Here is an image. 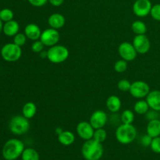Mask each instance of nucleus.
Wrapping results in <instances>:
<instances>
[{
    "instance_id": "32",
    "label": "nucleus",
    "mask_w": 160,
    "mask_h": 160,
    "mask_svg": "<svg viewBox=\"0 0 160 160\" xmlns=\"http://www.w3.org/2000/svg\"><path fill=\"white\" fill-rule=\"evenodd\" d=\"M44 48H45V45L44 44L41 42V40H36L34 41L31 45V50H32L33 52L34 53H40L42 52L44 50Z\"/></svg>"
},
{
    "instance_id": "19",
    "label": "nucleus",
    "mask_w": 160,
    "mask_h": 160,
    "mask_svg": "<svg viewBox=\"0 0 160 160\" xmlns=\"http://www.w3.org/2000/svg\"><path fill=\"white\" fill-rule=\"evenodd\" d=\"M146 134H148L150 137L156 138L160 136V120H150L148 122L146 126Z\"/></svg>"
},
{
    "instance_id": "11",
    "label": "nucleus",
    "mask_w": 160,
    "mask_h": 160,
    "mask_svg": "<svg viewBox=\"0 0 160 160\" xmlns=\"http://www.w3.org/2000/svg\"><path fill=\"white\" fill-rule=\"evenodd\" d=\"M152 4L150 0H136L133 4V12L138 17H145L151 12Z\"/></svg>"
},
{
    "instance_id": "36",
    "label": "nucleus",
    "mask_w": 160,
    "mask_h": 160,
    "mask_svg": "<svg viewBox=\"0 0 160 160\" xmlns=\"http://www.w3.org/2000/svg\"><path fill=\"white\" fill-rule=\"evenodd\" d=\"M28 2L34 7H42L48 2V0H28Z\"/></svg>"
},
{
    "instance_id": "39",
    "label": "nucleus",
    "mask_w": 160,
    "mask_h": 160,
    "mask_svg": "<svg viewBox=\"0 0 160 160\" xmlns=\"http://www.w3.org/2000/svg\"><path fill=\"white\" fill-rule=\"evenodd\" d=\"M3 24H4V23H3V22L1 20V19H0V34H1L2 32Z\"/></svg>"
},
{
    "instance_id": "26",
    "label": "nucleus",
    "mask_w": 160,
    "mask_h": 160,
    "mask_svg": "<svg viewBox=\"0 0 160 160\" xmlns=\"http://www.w3.org/2000/svg\"><path fill=\"white\" fill-rule=\"evenodd\" d=\"M106 138H107V132L104 128H98L95 130L93 135L94 140L102 144L106 140Z\"/></svg>"
},
{
    "instance_id": "27",
    "label": "nucleus",
    "mask_w": 160,
    "mask_h": 160,
    "mask_svg": "<svg viewBox=\"0 0 160 160\" xmlns=\"http://www.w3.org/2000/svg\"><path fill=\"white\" fill-rule=\"evenodd\" d=\"M14 13L12 9L9 8H4L0 10V19L3 23L13 20Z\"/></svg>"
},
{
    "instance_id": "31",
    "label": "nucleus",
    "mask_w": 160,
    "mask_h": 160,
    "mask_svg": "<svg viewBox=\"0 0 160 160\" xmlns=\"http://www.w3.org/2000/svg\"><path fill=\"white\" fill-rule=\"evenodd\" d=\"M152 18L156 21H160V3L153 5L150 12Z\"/></svg>"
},
{
    "instance_id": "4",
    "label": "nucleus",
    "mask_w": 160,
    "mask_h": 160,
    "mask_svg": "<svg viewBox=\"0 0 160 160\" xmlns=\"http://www.w3.org/2000/svg\"><path fill=\"white\" fill-rule=\"evenodd\" d=\"M70 56L69 49L62 45H56L49 47L47 50V59L52 63L59 64L64 62Z\"/></svg>"
},
{
    "instance_id": "30",
    "label": "nucleus",
    "mask_w": 160,
    "mask_h": 160,
    "mask_svg": "<svg viewBox=\"0 0 160 160\" xmlns=\"http://www.w3.org/2000/svg\"><path fill=\"white\" fill-rule=\"evenodd\" d=\"M131 81H129L127 79H122L117 84V88L120 91L123 92H129L130 88H131Z\"/></svg>"
},
{
    "instance_id": "24",
    "label": "nucleus",
    "mask_w": 160,
    "mask_h": 160,
    "mask_svg": "<svg viewBox=\"0 0 160 160\" xmlns=\"http://www.w3.org/2000/svg\"><path fill=\"white\" fill-rule=\"evenodd\" d=\"M22 160H40V156L37 150L33 148H26L21 155Z\"/></svg>"
},
{
    "instance_id": "9",
    "label": "nucleus",
    "mask_w": 160,
    "mask_h": 160,
    "mask_svg": "<svg viewBox=\"0 0 160 160\" xmlns=\"http://www.w3.org/2000/svg\"><path fill=\"white\" fill-rule=\"evenodd\" d=\"M118 53L121 59H124L127 62L134 61L138 56V52L133 44L128 42H123L119 45Z\"/></svg>"
},
{
    "instance_id": "38",
    "label": "nucleus",
    "mask_w": 160,
    "mask_h": 160,
    "mask_svg": "<svg viewBox=\"0 0 160 160\" xmlns=\"http://www.w3.org/2000/svg\"><path fill=\"white\" fill-rule=\"evenodd\" d=\"M62 131H63V130H62L61 128H56V134H57V135H59V134H60V133L62 132Z\"/></svg>"
},
{
    "instance_id": "29",
    "label": "nucleus",
    "mask_w": 160,
    "mask_h": 160,
    "mask_svg": "<svg viewBox=\"0 0 160 160\" xmlns=\"http://www.w3.org/2000/svg\"><path fill=\"white\" fill-rule=\"evenodd\" d=\"M27 39H28V38L25 35L24 33L19 32L13 37V43H15L18 46L22 47L26 44Z\"/></svg>"
},
{
    "instance_id": "21",
    "label": "nucleus",
    "mask_w": 160,
    "mask_h": 160,
    "mask_svg": "<svg viewBox=\"0 0 160 160\" xmlns=\"http://www.w3.org/2000/svg\"><path fill=\"white\" fill-rule=\"evenodd\" d=\"M37 113V106L32 102H28L23 105L22 108V115L28 120L32 119Z\"/></svg>"
},
{
    "instance_id": "20",
    "label": "nucleus",
    "mask_w": 160,
    "mask_h": 160,
    "mask_svg": "<svg viewBox=\"0 0 160 160\" xmlns=\"http://www.w3.org/2000/svg\"><path fill=\"white\" fill-rule=\"evenodd\" d=\"M58 141L64 146H70L75 142V135L70 131H62L58 135Z\"/></svg>"
},
{
    "instance_id": "8",
    "label": "nucleus",
    "mask_w": 160,
    "mask_h": 160,
    "mask_svg": "<svg viewBox=\"0 0 160 160\" xmlns=\"http://www.w3.org/2000/svg\"><path fill=\"white\" fill-rule=\"evenodd\" d=\"M60 39V34L58 30L54 28H47L41 34L40 40L46 47H52L57 45Z\"/></svg>"
},
{
    "instance_id": "16",
    "label": "nucleus",
    "mask_w": 160,
    "mask_h": 160,
    "mask_svg": "<svg viewBox=\"0 0 160 160\" xmlns=\"http://www.w3.org/2000/svg\"><path fill=\"white\" fill-rule=\"evenodd\" d=\"M48 23L50 28L59 30L63 28L66 23V19L62 14L55 12L49 16L48 19Z\"/></svg>"
},
{
    "instance_id": "33",
    "label": "nucleus",
    "mask_w": 160,
    "mask_h": 160,
    "mask_svg": "<svg viewBox=\"0 0 160 160\" xmlns=\"http://www.w3.org/2000/svg\"><path fill=\"white\" fill-rule=\"evenodd\" d=\"M150 148L153 152L156 154H160V136L156 138H153L152 141Z\"/></svg>"
},
{
    "instance_id": "25",
    "label": "nucleus",
    "mask_w": 160,
    "mask_h": 160,
    "mask_svg": "<svg viewBox=\"0 0 160 160\" xmlns=\"http://www.w3.org/2000/svg\"><path fill=\"white\" fill-rule=\"evenodd\" d=\"M134 112L131 109H125L123 111L120 116V120L122 123H126V124H131L134 121Z\"/></svg>"
},
{
    "instance_id": "12",
    "label": "nucleus",
    "mask_w": 160,
    "mask_h": 160,
    "mask_svg": "<svg viewBox=\"0 0 160 160\" xmlns=\"http://www.w3.org/2000/svg\"><path fill=\"white\" fill-rule=\"evenodd\" d=\"M76 131L78 135L83 140L88 141L93 138L95 129L92 126L90 122L81 121L77 125Z\"/></svg>"
},
{
    "instance_id": "40",
    "label": "nucleus",
    "mask_w": 160,
    "mask_h": 160,
    "mask_svg": "<svg viewBox=\"0 0 160 160\" xmlns=\"http://www.w3.org/2000/svg\"><path fill=\"white\" fill-rule=\"evenodd\" d=\"M159 120H160V116H159Z\"/></svg>"
},
{
    "instance_id": "41",
    "label": "nucleus",
    "mask_w": 160,
    "mask_h": 160,
    "mask_svg": "<svg viewBox=\"0 0 160 160\" xmlns=\"http://www.w3.org/2000/svg\"><path fill=\"white\" fill-rule=\"evenodd\" d=\"M0 160H1V159H0Z\"/></svg>"
},
{
    "instance_id": "35",
    "label": "nucleus",
    "mask_w": 160,
    "mask_h": 160,
    "mask_svg": "<svg viewBox=\"0 0 160 160\" xmlns=\"http://www.w3.org/2000/svg\"><path fill=\"white\" fill-rule=\"evenodd\" d=\"M152 141V138L150 137L148 134H145L140 138V143L144 147H150Z\"/></svg>"
},
{
    "instance_id": "6",
    "label": "nucleus",
    "mask_w": 160,
    "mask_h": 160,
    "mask_svg": "<svg viewBox=\"0 0 160 160\" xmlns=\"http://www.w3.org/2000/svg\"><path fill=\"white\" fill-rule=\"evenodd\" d=\"M0 55L6 62H17L21 58L22 48L13 42L7 43L2 47Z\"/></svg>"
},
{
    "instance_id": "10",
    "label": "nucleus",
    "mask_w": 160,
    "mask_h": 160,
    "mask_svg": "<svg viewBox=\"0 0 160 160\" xmlns=\"http://www.w3.org/2000/svg\"><path fill=\"white\" fill-rule=\"evenodd\" d=\"M138 54L144 55L149 52L151 48V42L145 34H139L134 36L132 42Z\"/></svg>"
},
{
    "instance_id": "14",
    "label": "nucleus",
    "mask_w": 160,
    "mask_h": 160,
    "mask_svg": "<svg viewBox=\"0 0 160 160\" xmlns=\"http://www.w3.org/2000/svg\"><path fill=\"white\" fill-rule=\"evenodd\" d=\"M145 100L148 102L150 109L160 112V90L150 91Z\"/></svg>"
},
{
    "instance_id": "22",
    "label": "nucleus",
    "mask_w": 160,
    "mask_h": 160,
    "mask_svg": "<svg viewBox=\"0 0 160 160\" xmlns=\"http://www.w3.org/2000/svg\"><path fill=\"white\" fill-rule=\"evenodd\" d=\"M149 109V106L146 100L139 99L134 103V112L138 115H145Z\"/></svg>"
},
{
    "instance_id": "17",
    "label": "nucleus",
    "mask_w": 160,
    "mask_h": 160,
    "mask_svg": "<svg viewBox=\"0 0 160 160\" xmlns=\"http://www.w3.org/2000/svg\"><path fill=\"white\" fill-rule=\"evenodd\" d=\"M20 31V25L17 20H9L3 24L2 32L7 37H14Z\"/></svg>"
},
{
    "instance_id": "7",
    "label": "nucleus",
    "mask_w": 160,
    "mask_h": 160,
    "mask_svg": "<svg viewBox=\"0 0 160 160\" xmlns=\"http://www.w3.org/2000/svg\"><path fill=\"white\" fill-rule=\"evenodd\" d=\"M150 91L151 89L148 83L143 81H136L131 83L129 92L131 96L134 98L138 99H143L144 98H146Z\"/></svg>"
},
{
    "instance_id": "34",
    "label": "nucleus",
    "mask_w": 160,
    "mask_h": 160,
    "mask_svg": "<svg viewBox=\"0 0 160 160\" xmlns=\"http://www.w3.org/2000/svg\"><path fill=\"white\" fill-rule=\"evenodd\" d=\"M159 112H157V111L154 110V109H150L145 114V119H146L148 121H150V120H156V119H159Z\"/></svg>"
},
{
    "instance_id": "1",
    "label": "nucleus",
    "mask_w": 160,
    "mask_h": 160,
    "mask_svg": "<svg viewBox=\"0 0 160 160\" xmlns=\"http://www.w3.org/2000/svg\"><path fill=\"white\" fill-rule=\"evenodd\" d=\"M25 146L23 142L18 138L9 139L4 144L2 155L6 160H17L21 157Z\"/></svg>"
},
{
    "instance_id": "13",
    "label": "nucleus",
    "mask_w": 160,
    "mask_h": 160,
    "mask_svg": "<svg viewBox=\"0 0 160 160\" xmlns=\"http://www.w3.org/2000/svg\"><path fill=\"white\" fill-rule=\"evenodd\" d=\"M108 121V116L103 110H95L91 115L89 122L93 127L94 129L103 128L106 125Z\"/></svg>"
},
{
    "instance_id": "23",
    "label": "nucleus",
    "mask_w": 160,
    "mask_h": 160,
    "mask_svg": "<svg viewBox=\"0 0 160 160\" xmlns=\"http://www.w3.org/2000/svg\"><path fill=\"white\" fill-rule=\"evenodd\" d=\"M147 25L142 20H134L131 23V30L136 35L145 34L147 32Z\"/></svg>"
},
{
    "instance_id": "3",
    "label": "nucleus",
    "mask_w": 160,
    "mask_h": 160,
    "mask_svg": "<svg viewBox=\"0 0 160 160\" xmlns=\"http://www.w3.org/2000/svg\"><path fill=\"white\" fill-rule=\"evenodd\" d=\"M138 131L135 127L131 124L122 123L117 128L115 137L117 142L122 145H129L136 139Z\"/></svg>"
},
{
    "instance_id": "37",
    "label": "nucleus",
    "mask_w": 160,
    "mask_h": 160,
    "mask_svg": "<svg viewBox=\"0 0 160 160\" xmlns=\"http://www.w3.org/2000/svg\"><path fill=\"white\" fill-rule=\"evenodd\" d=\"M48 1L52 6H56V7H59V6H62L64 0H48Z\"/></svg>"
},
{
    "instance_id": "18",
    "label": "nucleus",
    "mask_w": 160,
    "mask_h": 160,
    "mask_svg": "<svg viewBox=\"0 0 160 160\" xmlns=\"http://www.w3.org/2000/svg\"><path fill=\"white\" fill-rule=\"evenodd\" d=\"M122 102L117 95H110L106 99V107L109 112L112 113L119 112L121 109Z\"/></svg>"
},
{
    "instance_id": "28",
    "label": "nucleus",
    "mask_w": 160,
    "mask_h": 160,
    "mask_svg": "<svg viewBox=\"0 0 160 160\" xmlns=\"http://www.w3.org/2000/svg\"><path fill=\"white\" fill-rule=\"evenodd\" d=\"M128 62L125 61L124 59H121L117 60L114 64V70L117 73H124L127 70H128Z\"/></svg>"
},
{
    "instance_id": "5",
    "label": "nucleus",
    "mask_w": 160,
    "mask_h": 160,
    "mask_svg": "<svg viewBox=\"0 0 160 160\" xmlns=\"http://www.w3.org/2000/svg\"><path fill=\"white\" fill-rule=\"evenodd\" d=\"M9 129L15 135H23L30 129L29 120L23 115L14 116L9 123Z\"/></svg>"
},
{
    "instance_id": "15",
    "label": "nucleus",
    "mask_w": 160,
    "mask_h": 160,
    "mask_svg": "<svg viewBox=\"0 0 160 160\" xmlns=\"http://www.w3.org/2000/svg\"><path fill=\"white\" fill-rule=\"evenodd\" d=\"M42 32V31H41V28H39V26H38L36 23H28L24 28L25 35L27 36L28 39H30L33 42L40 39Z\"/></svg>"
},
{
    "instance_id": "2",
    "label": "nucleus",
    "mask_w": 160,
    "mask_h": 160,
    "mask_svg": "<svg viewBox=\"0 0 160 160\" xmlns=\"http://www.w3.org/2000/svg\"><path fill=\"white\" fill-rule=\"evenodd\" d=\"M104 153L102 144L93 138L85 141L81 148V154L85 160H100Z\"/></svg>"
}]
</instances>
